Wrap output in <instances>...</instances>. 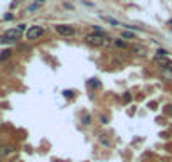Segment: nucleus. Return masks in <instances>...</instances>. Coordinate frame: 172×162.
<instances>
[{
  "mask_svg": "<svg viewBox=\"0 0 172 162\" xmlns=\"http://www.w3.org/2000/svg\"><path fill=\"white\" fill-rule=\"evenodd\" d=\"M17 29H19V30H20V32H24V30H26V26H24V24H20V26H19V27H17Z\"/></svg>",
  "mask_w": 172,
  "mask_h": 162,
  "instance_id": "obj_15",
  "label": "nucleus"
},
{
  "mask_svg": "<svg viewBox=\"0 0 172 162\" xmlns=\"http://www.w3.org/2000/svg\"><path fill=\"white\" fill-rule=\"evenodd\" d=\"M103 19L108 22V24H112V26H120V22H118V20H115V19H112V17H106V15H105Z\"/></svg>",
  "mask_w": 172,
  "mask_h": 162,
  "instance_id": "obj_8",
  "label": "nucleus"
},
{
  "mask_svg": "<svg viewBox=\"0 0 172 162\" xmlns=\"http://www.w3.org/2000/svg\"><path fill=\"white\" fill-rule=\"evenodd\" d=\"M132 51H134V54H137V56H145L147 54V49L143 46H134V49H132Z\"/></svg>",
  "mask_w": 172,
  "mask_h": 162,
  "instance_id": "obj_5",
  "label": "nucleus"
},
{
  "mask_svg": "<svg viewBox=\"0 0 172 162\" xmlns=\"http://www.w3.org/2000/svg\"><path fill=\"white\" fill-rule=\"evenodd\" d=\"M4 37H5L7 42H15V41L20 37V30L19 29H10V30H7V32L4 34Z\"/></svg>",
  "mask_w": 172,
  "mask_h": 162,
  "instance_id": "obj_4",
  "label": "nucleus"
},
{
  "mask_svg": "<svg viewBox=\"0 0 172 162\" xmlns=\"http://www.w3.org/2000/svg\"><path fill=\"white\" fill-rule=\"evenodd\" d=\"M108 41H110V39L106 37V34H105L103 30H101V32H93V34H88V36H86V42L91 44V46H96V47L105 46Z\"/></svg>",
  "mask_w": 172,
  "mask_h": 162,
  "instance_id": "obj_1",
  "label": "nucleus"
},
{
  "mask_svg": "<svg viewBox=\"0 0 172 162\" xmlns=\"http://www.w3.org/2000/svg\"><path fill=\"white\" fill-rule=\"evenodd\" d=\"M10 56V51H5V52H2V59H5V58H9Z\"/></svg>",
  "mask_w": 172,
  "mask_h": 162,
  "instance_id": "obj_14",
  "label": "nucleus"
},
{
  "mask_svg": "<svg viewBox=\"0 0 172 162\" xmlns=\"http://www.w3.org/2000/svg\"><path fill=\"white\" fill-rule=\"evenodd\" d=\"M56 32L61 36H66V37H73L74 34H76V29H74L73 26H66V24H59V26H56Z\"/></svg>",
  "mask_w": 172,
  "mask_h": 162,
  "instance_id": "obj_3",
  "label": "nucleus"
},
{
  "mask_svg": "<svg viewBox=\"0 0 172 162\" xmlns=\"http://www.w3.org/2000/svg\"><path fill=\"white\" fill-rule=\"evenodd\" d=\"M63 95H64V96H69V98H71V96H73V91H63Z\"/></svg>",
  "mask_w": 172,
  "mask_h": 162,
  "instance_id": "obj_13",
  "label": "nucleus"
},
{
  "mask_svg": "<svg viewBox=\"0 0 172 162\" xmlns=\"http://www.w3.org/2000/svg\"><path fill=\"white\" fill-rule=\"evenodd\" d=\"M37 7H39V4H34V5H30V7H29L27 10H29V12H32V10H35Z\"/></svg>",
  "mask_w": 172,
  "mask_h": 162,
  "instance_id": "obj_12",
  "label": "nucleus"
},
{
  "mask_svg": "<svg viewBox=\"0 0 172 162\" xmlns=\"http://www.w3.org/2000/svg\"><path fill=\"white\" fill-rule=\"evenodd\" d=\"M115 46L125 49V47H127V42H125V41H121V39H115Z\"/></svg>",
  "mask_w": 172,
  "mask_h": 162,
  "instance_id": "obj_7",
  "label": "nucleus"
},
{
  "mask_svg": "<svg viewBox=\"0 0 172 162\" xmlns=\"http://www.w3.org/2000/svg\"><path fill=\"white\" fill-rule=\"evenodd\" d=\"M83 123H84V125H90V123H91V115L84 113V115H83Z\"/></svg>",
  "mask_w": 172,
  "mask_h": 162,
  "instance_id": "obj_10",
  "label": "nucleus"
},
{
  "mask_svg": "<svg viewBox=\"0 0 172 162\" xmlns=\"http://www.w3.org/2000/svg\"><path fill=\"white\" fill-rule=\"evenodd\" d=\"M121 37L123 39H135V34L134 32H128V30H123V32H121Z\"/></svg>",
  "mask_w": 172,
  "mask_h": 162,
  "instance_id": "obj_6",
  "label": "nucleus"
},
{
  "mask_svg": "<svg viewBox=\"0 0 172 162\" xmlns=\"http://www.w3.org/2000/svg\"><path fill=\"white\" fill-rule=\"evenodd\" d=\"M157 58H167V51L159 49V51H157Z\"/></svg>",
  "mask_w": 172,
  "mask_h": 162,
  "instance_id": "obj_11",
  "label": "nucleus"
},
{
  "mask_svg": "<svg viewBox=\"0 0 172 162\" xmlns=\"http://www.w3.org/2000/svg\"><path fill=\"white\" fill-rule=\"evenodd\" d=\"M42 34H44V29L41 26H32L27 29L26 37H27V41H35V39H39Z\"/></svg>",
  "mask_w": 172,
  "mask_h": 162,
  "instance_id": "obj_2",
  "label": "nucleus"
},
{
  "mask_svg": "<svg viewBox=\"0 0 172 162\" xmlns=\"http://www.w3.org/2000/svg\"><path fill=\"white\" fill-rule=\"evenodd\" d=\"M14 150L10 149V147H4V149L0 150V155H9V154H12Z\"/></svg>",
  "mask_w": 172,
  "mask_h": 162,
  "instance_id": "obj_9",
  "label": "nucleus"
}]
</instances>
